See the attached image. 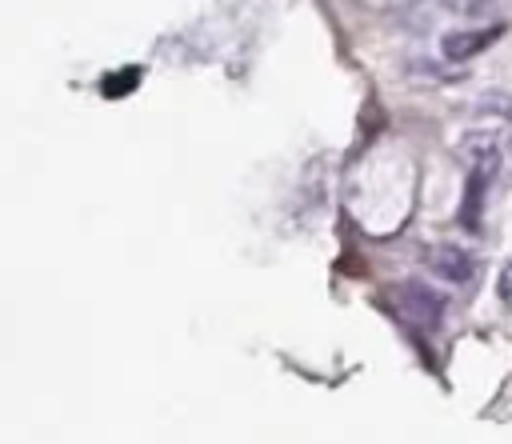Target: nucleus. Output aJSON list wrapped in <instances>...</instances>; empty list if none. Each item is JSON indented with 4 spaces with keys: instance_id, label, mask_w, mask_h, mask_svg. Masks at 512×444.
Listing matches in <instances>:
<instances>
[{
    "instance_id": "f257e3e1",
    "label": "nucleus",
    "mask_w": 512,
    "mask_h": 444,
    "mask_svg": "<svg viewBox=\"0 0 512 444\" xmlns=\"http://www.w3.org/2000/svg\"><path fill=\"white\" fill-rule=\"evenodd\" d=\"M392 304H396V312H400L408 324H416V328H436L440 316H444V296L432 292L428 284H416V280L396 284V288H392Z\"/></svg>"
},
{
    "instance_id": "f03ea898",
    "label": "nucleus",
    "mask_w": 512,
    "mask_h": 444,
    "mask_svg": "<svg viewBox=\"0 0 512 444\" xmlns=\"http://www.w3.org/2000/svg\"><path fill=\"white\" fill-rule=\"evenodd\" d=\"M424 264L448 284H464V280L476 276V256L468 248H460V244H428L424 248Z\"/></svg>"
},
{
    "instance_id": "7ed1b4c3",
    "label": "nucleus",
    "mask_w": 512,
    "mask_h": 444,
    "mask_svg": "<svg viewBox=\"0 0 512 444\" xmlns=\"http://www.w3.org/2000/svg\"><path fill=\"white\" fill-rule=\"evenodd\" d=\"M500 36V28H472V32H452L444 36V56L448 60H468L476 52H484L492 40Z\"/></svg>"
},
{
    "instance_id": "20e7f679",
    "label": "nucleus",
    "mask_w": 512,
    "mask_h": 444,
    "mask_svg": "<svg viewBox=\"0 0 512 444\" xmlns=\"http://www.w3.org/2000/svg\"><path fill=\"white\" fill-rule=\"evenodd\" d=\"M136 80H140V72H136V68H132V72H120V76L104 80V92H108V96H120L124 88H136Z\"/></svg>"
},
{
    "instance_id": "39448f33",
    "label": "nucleus",
    "mask_w": 512,
    "mask_h": 444,
    "mask_svg": "<svg viewBox=\"0 0 512 444\" xmlns=\"http://www.w3.org/2000/svg\"><path fill=\"white\" fill-rule=\"evenodd\" d=\"M500 300L504 304H512V264L504 268V276H500Z\"/></svg>"
}]
</instances>
